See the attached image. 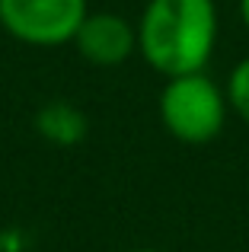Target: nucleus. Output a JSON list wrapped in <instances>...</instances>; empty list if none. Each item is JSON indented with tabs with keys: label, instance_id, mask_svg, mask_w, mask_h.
Here are the masks:
<instances>
[{
	"label": "nucleus",
	"instance_id": "nucleus-8",
	"mask_svg": "<svg viewBox=\"0 0 249 252\" xmlns=\"http://www.w3.org/2000/svg\"><path fill=\"white\" fill-rule=\"evenodd\" d=\"M134 252H163V249H134Z\"/></svg>",
	"mask_w": 249,
	"mask_h": 252
},
{
	"label": "nucleus",
	"instance_id": "nucleus-7",
	"mask_svg": "<svg viewBox=\"0 0 249 252\" xmlns=\"http://www.w3.org/2000/svg\"><path fill=\"white\" fill-rule=\"evenodd\" d=\"M237 6H240V19H243V26L249 29V0H237Z\"/></svg>",
	"mask_w": 249,
	"mask_h": 252
},
{
	"label": "nucleus",
	"instance_id": "nucleus-1",
	"mask_svg": "<svg viewBox=\"0 0 249 252\" xmlns=\"http://www.w3.org/2000/svg\"><path fill=\"white\" fill-rule=\"evenodd\" d=\"M134 26L144 64L173 80L211 64L220 19L214 0H147Z\"/></svg>",
	"mask_w": 249,
	"mask_h": 252
},
{
	"label": "nucleus",
	"instance_id": "nucleus-3",
	"mask_svg": "<svg viewBox=\"0 0 249 252\" xmlns=\"http://www.w3.org/2000/svg\"><path fill=\"white\" fill-rule=\"evenodd\" d=\"M90 0H0V29L32 48L74 42Z\"/></svg>",
	"mask_w": 249,
	"mask_h": 252
},
{
	"label": "nucleus",
	"instance_id": "nucleus-2",
	"mask_svg": "<svg viewBox=\"0 0 249 252\" xmlns=\"http://www.w3.org/2000/svg\"><path fill=\"white\" fill-rule=\"evenodd\" d=\"M156 105L166 134L182 144H211L214 137H220L230 109L227 93L205 70L166 80Z\"/></svg>",
	"mask_w": 249,
	"mask_h": 252
},
{
	"label": "nucleus",
	"instance_id": "nucleus-5",
	"mask_svg": "<svg viewBox=\"0 0 249 252\" xmlns=\"http://www.w3.org/2000/svg\"><path fill=\"white\" fill-rule=\"evenodd\" d=\"M35 131L38 137H45L48 144H58V147H74L87 137L90 122L74 102H45L42 109L35 112Z\"/></svg>",
	"mask_w": 249,
	"mask_h": 252
},
{
	"label": "nucleus",
	"instance_id": "nucleus-6",
	"mask_svg": "<svg viewBox=\"0 0 249 252\" xmlns=\"http://www.w3.org/2000/svg\"><path fill=\"white\" fill-rule=\"evenodd\" d=\"M227 105L240 122L249 125V55L243 61H237V67L230 70L227 80Z\"/></svg>",
	"mask_w": 249,
	"mask_h": 252
},
{
	"label": "nucleus",
	"instance_id": "nucleus-4",
	"mask_svg": "<svg viewBox=\"0 0 249 252\" xmlns=\"http://www.w3.org/2000/svg\"><path fill=\"white\" fill-rule=\"evenodd\" d=\"M74 48L93 67H119L137 55V26L112 10L87 13L74 35Z\"/></svg>",
	"mask_w": 249,
	"mask_h": 252
}]
</instances>
